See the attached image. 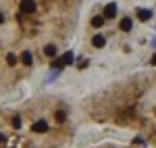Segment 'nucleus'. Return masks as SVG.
I'll return each instance as SVG.
<instances>
[{"label":"nucleus","instance_id":"nucleus-13","mask_svg":"<svg viewBox=\"0 0 156 148\" xmlns=\"http://www.w3.org/2000/svg\"><path fill=\"white\" fill-rule=\"evenodd\" d=\"M6 63H9V65H15V63H17V56H15V54H9V56H6Z\"/></svg>","mask_w":156,"mask_h":148},{"label":"nucleus","instance_id":"nucleus-3","mask_svg":"<svg viewBox=\"0 0 156 148\" xmlns=\"http://www.w3.org/2000/svg\"><path fill=\"white\" fill-rule=\"evenodd\" d=\"M137 19H140V21H148V19H152V11H148V9H140V11H137Z\"/></svg>","mask_w":156,"mask_h":148},{"label":"nucleus","instance_id":"nucleus-6","mask_svg":"<svg viewBox=\"0 0 156 148\" xmlns=\"http://www.w3.org/2000/svg\"><path fill=\"white\" fill-rule=\"evenodd\" d=\"M44 54H46V56H56V46H54V44H48V46L44 48Z\"/></svg>","mask_w":156,"mask_h":148},{"label":"nucleus","instance_id":"nucleus-16","mask_svg":"<svg viewBox=\"0 0 156 148\" xmlns=\"http://www.w3.org/2000/svg\"><path fill=\"white\" fill-rule=\"evenodd\" d=\"M150 63H152V65H156V54L152 56V61H150Z\"/></svg>","mask_w":156,"mask_h":148},{"label":"nucleus","instance_id":"nucleus-9","mask_svg":"<svg viewBox=\"0 0 156 148\" xmlns=\"http://www.w3.org/2000/svg\"><path fill=\"white\" fill-rule=\"evenodd\" d=\"M21 61H23V65H31V63H34L31 52H23V54H21Z\"/></svg>","mask_w":156,"mask_h":148},{"label":"nucleus","instance_id":"nucleus-1","mask_svg":"<svg viewBox=\"0 0 156 148\" xmlns=\"http://www.w3.org/2000/svg\"><path fill=\"white\" fill-rule=\"evenodd\" d=\"M115 15H117V4H112V2L106 4V6H104V17H106V19H112Z\"/></svg>","mask_w":156,"mask_h":148},{"label":"nucleus","instance_id":"nucleus-12","mask_svg":"<svg viewBox=\"0 0 156 148\" xmlns=\"http://www.w3.org/2000/svg\"><path fill=\"white\" fill-rule=\"evenodd\" d=\"M65 119H67V115H65L62 111H58V113H56V121H58V123H62Z\"/></svg>","mask_w":156,"mask_h":148},{"label":"nucleus","instance_id":"nucleus-14","mask_svg":"<svg viewBox=\"0 0 156 148\" xmlns=\"http://www.w3.org/2000/svg\"><path fill=\"white\" fill-rule=\"evenodd\" d=\"M4 142H6V136H4V134H0V144H4Z\"/></svg>","mask_w":156,"mask_h":148},{"label":"nucleus","instance_id":"nucleus-8","mask_svg":"<svg viewBox=\"0 0 156 148\" xmlns=\"http://www.w3.org/2000/svg\"><path fill=\"white\" fill-rule=\"evenodd\" d=\"M60 63H62V65H71L73 63V52H65L62 59H60Z\"/></svg>","mask_w":156,"mask_h":148},{"label":"nucleus","instance_id":"nucleus-2","mask_svg":"<svg viewBox=\"0 0 156 148\" xmlns=\"http://www.w3.org/2000/svg\"><path fill=\"white\" fill-rule=\"evenodd\" d=\"M31 129L37 132V134H44V132L48 129V123H46V121H36V123L31 125Z\"/></svg>","mask_w":156,"mask_h":148},{"label":"nucleus","instance_id":"nucleus-4","mask_svg":"<svg viewBox=\"0 0 156 148\" xmlns=\"http://www.w3.org/2000/svg\"><path fill=\"white\" fill-rule=\"evenodd\" d=\"M21 11H23V13H34V11H36V4L29 2V0H25V2H21Z\"/></svg>","mask_w":156,"mask_h":148},{"label":"nucleus","instance_id":"nucleus-5","mask_svg":"<svg viewBox=\"0 0 156 148\" xmlns=\"http://www.w3.org/2000/svg\"><path fill=\"white\" fill-rule=\"evenodd\" d=\"M92 44H94L96 48H102V46L106 44V38H104V36H100V34H98V36H94V40H92Z\"/></svg>","mask_w":156,"mask_h":148},{"label":"nucleus","instance_id":"nucleus-11","mask_svg":"<svg viewBox=\"0 0 156 148\" xmlns=\"http://www.w3.org/2000/svg\"><path fill=\"white\" fill-rule=\"evenodd\" d=\"M12 127H17V129L21 127V117H19V115H17V117H12Z\"/></svg>","mask_w":156,"mask_h":148},{"label":"nucleus","instance_id":"nucleus-10","mask_svg":"<svg viewBox=\"0 0 156 148\" xmlns=\"http://www.w3.org/2000/svg\"><path fill=\"white\" fill-rule=\"evenodd\" d=\"M104 25V17H94L92 19V27H102Z\"/></svg>","mask_w":156,"mask_h":148},{"label":"nucleus","instance_id":"nucleus-7","mask_svg":"<svg viewBox=\"0 0 156 148\" xmlns=\"http://www.w3.org/2000/svg\"><path fill=\"white\" fill-rule=\"evenodd\" d=\"M131 19H127V17H125V19H123V21H121V29H123V31H131Z\"/></svg>","mask_w":156,"mask_h":148},{"label":"nucleus","instance_id":"nucleus-15","mask_svg":"<svg viewBox=\"0 0 156 148\" xmlns=\"http://www.w3.org/2000/svg\"><path fill=\"white\" fill-rule=\"evenodd\" d=\"M0 23H4V15L2 13H0Z\"/></svg>","mask_w":156,"mask_h":148}]
</instances>
